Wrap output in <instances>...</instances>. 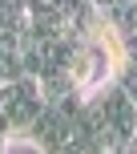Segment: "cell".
<instances>
[{
	"mask_svg": "<svg viewBox=\"0 0 137 154\" xmlns=\"http://www.w3.org/2000/svg\"><path fill=\"white\" fill-rule=\"evenodd\" d=\"M40 109H45V97H40V77H36V73H20L16 81H4L0 118L8 122V130L28 134V126L36 122Z\"/></svg>",
	"mask_w": 137,
	"mask_h": 154,
	"instance_id": "obj_1",
	"label": "cell"
},
{
	"mask_svg": "<svg viewBox=\"0 0 137 154\" xmlns=\"http://www.w3.org/2000/svg\"><path fill=\"white\" fill-rule=\"evenodd\" d=\"M28 134H32L45 150H68V138H73V109H65V106H45V109L36 114V122L28 126Z\"/></svg>",
	"mask_w": 137,
	"mask_h": 154,
	"instance_id": "obj_2",
	"label": "cell"
}]
</instances>
